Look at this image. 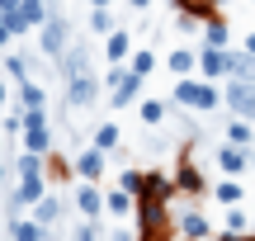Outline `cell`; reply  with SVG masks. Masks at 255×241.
Here are the masks:
<instances>
[{
  "label": "cell",
  "instance_id": "11",
  "mask_svg": "<svg viewBox=\"0 0 255 241\" xmlns=\"http://www.w3.org/2000/svg\"><path fill=\"white\" fill-rule=\"evenodd\" d=\"M81 208L85 213H100V194H95V189H81Z\"/></svg>",
  "mask_w": 255,
  "mask_h": 241
},
{
  "label": "cell",
  "instance_id": "12",
  "mask_svg": "<svg viewBox=\"0 0 255 241\" xmlns=\"http://www.w3.org/2000/svg\"><path fill=\"white\" fill-rule=\"evenodd\" d=\"M222 166H227V170H241V151L227 147V151H222Z\"/></svg>",
  "mask_w": 255,
  "mask_h": 241
},
{
  "label": "cell",
  "instance_id": "3",
  "mask_svg": "<svg viewBox=\"0 0 255 241\" xmlns=\"http://www.w3.org/2000/svg\"><path fill=\"white\" fill-rule=\"evenodd\" d=\"M175 100H180V104H194V109H208V104L218 100V95H213L208 85H189V81H180V90H175Z\"/></svg>",
  "mask_w": 255,
  "mask_h": 241
},
{
  "label": "cell",
  "instance_id": "14",
  "mask_svg": "<svg viewBox=\"0 0 255 241\" xmlns=\"http://www.w3.org/2000/svg\"><path fill=\"white\" fill-rule=\"evenodd\" d=\"M81 170H85V175H100V156H95V151H90V156H81Z\"/></svg>",
  "mask_w": 255,
  "mask_h": 241
},
{
  "label": "cell",
  "instance_id": "18",
  "mask_svg": "<svg viewBox=\"0 0 255 241\" xmlns=\"http://www.w3.org/2000/svg\"><path fill=\"white\" fill-rule=\"evenodd\" d=\"M246 47H251V57H255V38H251V43H246Z\"/></svg>",
  "mask_w": 255,
  "mask_h": 241
},
{
  "label": "cell",
  "instance_id": "8",
  "mask_svg": "<svg viewBox=\"0 0 255 241\" xmlns=\"http://www.w3.org/2000/svg\"><path fill=\"white\" fill-rule=\"evenodd\" d=\"M132 90H137V81H132V76H114V100H132Z\"/></svg>",
  "mask_w": 255,
  "mask_h": 241
},
{
  "label": "cell",
  "instance_id": "15",
  "mask_svg": "<svg viewBox=\"0 0 255 241\" xmlns=\"http://www.w3.org/2000/svg\"><path fill=\"white\" fill-rule=\"evenodd\" d=\"M114 137H119V128H100V137H95V142H100V147H114Z\"/></svg>",
  "mask_w": 255,
  "mask_h": 241
},
{
  "label": "cell",
  "instance_id": "13",
  "mask_svg": "<svg viewBox=\"0 0 255 241\" xmlns=\"http://www.w3.org/2000/svg\"><path fill=\"white\" fill-rule=\"evenodd\" d=\"M123 52H128V38L114 33V38H109V57H123Z\"/></svg>",
  "mask_w": 255,
  "mask_h": 241
},
{
  "label": "cell",
  "instance_id": "2",
  "mask_svg": "<svg viewBox=\"0 0 255 241\" xmlns=\"http://www.w3.org/2000/svg\"><path fill=\"white\" fill-rule=\"evenodd\" d=\"M33 24H43V5L38 0H19L5 14V28H33Z\"/></svg>",
  "mask_w": 255,
  "mask_h": 241
},
{
  "label": "cell",
  "instance_id": "5",
  "mask_svg": "<svg viewBox=\"0 0 255 241\" xmlns=\"http://www.w3.org/2000/svg\"><path fill=\"white\" fill-rule=\"evenodd\" d=\"M28 151H33V156H38V151H43L47 147V128H43V114H38V109H28Z\"/></svg>",
  "mask_w": 255,
  "mask_h": 241
},
{
  "label": "cell",
  "instance_id": "19",
  "mask_svg": "<svg viewBox=\"0 0 255 241\" xmlns=\"http://www.w3.org/2000/svg\"><path fill=\"white\" fill-rule=\"evenodd\" d=\"M0 104H5V85H0Z\"/></svg>",
  "mask_w": 255,
  "mask_h": 241
},
{
  "label": "cell",
  "instance_id": "1",
  "mask_svg": "<svg viewBox=\"0 0 255 241\" xmlns=\"http://www.w3.org/2000/svg\"><path fill=\"white\" fill-rule=\"evenodd\" d=\"M66 90H71V104H90L95 100V76H90V57L76 47L66 57Z\"/></svg>",
  "mask_w": 255,
  "mask_h": 241
},
{
  "label": "cell",
  "instance_id": "20",
  "mask_svg": "<svg viewBox=\"0 0 255 241\" xmlns=\"http://www.w3.org/2000/svg\"><path fill=\"white\" fill-rule=\"evenodd\" d=\"M95 5H104V0H95Z\"/></svg>",
  "mask_w": 255,
  "mask_h": 241
},
{
  "label": "cell",
  "instance_id": "10",
  "mask_svg": "<svg viewBox=\"0 0 255 241\" xmlns=\"http://www.w3.org/2000/svg\"><path fill=\"white\" fill-rule=\"evenodd\" d=\"M24 104L28 109H43V90H38V85H24Z\"/></svg>",
  "mask_w": 255,
  "mask_h": 241
},
{
  "label": "cell",
  "instance_id": "17",
  "mask_svg": "<svg viewBox=\"0 0 255 241\" xmlns=\"http://www.w3.org/2000/svg\"><path fill=\"white\" fill-rule=\"evenodd\" d=\"M76 241H95V237H90V232H81V237H76Z\"/></svg>",
  "mask_w": 255,
  "mask_h": 241
},
{
  "label": "cell",
  "instance_id": "7",
  "mask_svg": "<svg viewBox=\"0 0 255 241\" xmlns=\"http://www.w3.org/2000/svg\"><path fill=\"white\" fill-rule=\"evenodd\" d=\"M232 62H237V57L218 52V47H208V52H203V71H208V76H222V71H232Z\"/></svg>",
  "mask_w": 255,
  "mask_h": 241
},
{
  "label": "cell",
  "instance_id": "9",
  "mask_svg": "<svg viewBox=\"0 0 255 241\" xmlns=\"http://www.w3.org/2000/svg\"><path fill=\"white\" fill-rule=\"evenodd\" d=\"M14 241H43V227H33V223H14Z\"/></svg>",
  "mask_w": 255,
  "mask_h": 241
},
{
  "label": "cell",
  "instance_id": "6",
  "mask_svg": "<svg viewBox=\"0 0 255 241\" xmlns=\"http://www.w3.org/2000/svg\"><path fill=\"white\" fill-rule=\"evenodd\" d=\"M43 47H47V52H62V47H66V24H62V19H47V28H43Z\"/></svg>",
  "mask_w": 255,
  "mask_h": 241
},
{
  "label": "cell",
  "instance_id": "4",
  "mask_svg": "<svg viewBox=\"0 0 255 241\" xmlns=\"http://www.w3.org/2000/svg\"><path fill=\"white\" fill-rule=\"evenodd\" d=\"M38 194H43V180H38V161H33V156H24V189H19V199H24V204H33Z\"/></svg>",
  "mask_w": 255,
  "mask_h": 241
},
{
  "label": "cell",
  "instance_id": "16",
  "mask_svg": "<svg viewBox=\"0 0 255 241\" xmlns=\"http://www.w3.org/2000/svg\"><path fill=\"white\" fill-rule=\"evenodd\" d=\"M5 38H9V28H5V24H0V43H5Z\"/></svg>",
  "mask_w": 255,
  "mask_h": 241
}]
</instances>
